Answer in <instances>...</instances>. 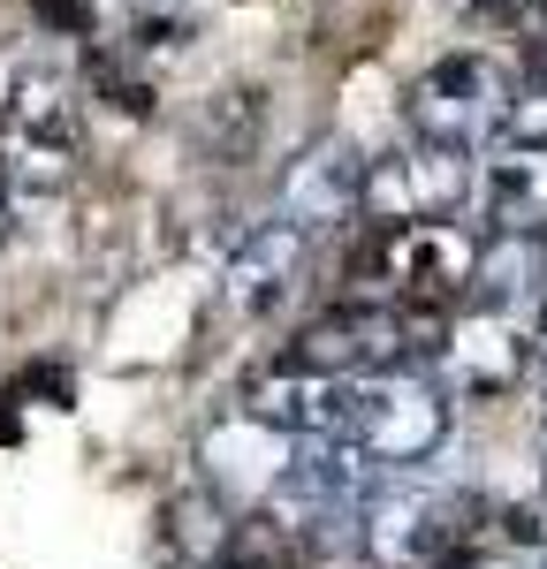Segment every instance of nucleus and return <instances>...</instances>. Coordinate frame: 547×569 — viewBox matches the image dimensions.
<instances>
[{
  "label": "nucleus",
  "instance_id": "obj_22",
  "mask_svg": "<svg viewBox=\"0 0 547 569\" xmlns=\"http://www.w3.org/2000/svg\"><path fill=\"white\" fill-rule=\"evenodd\" d=\"M533 372H540V395H547V342H540V365H533Z\"/></svg>",
  "mask_w": 547,
  "mask_h": 569
},
{
  "label": "nucleus",
  "instance_id": "obj_18",
  "mask_svg": "<svg viewBox=\"0 0 547 569\" xmlns=\"http://www.w3.org/2000/svg\"><path fill=\"white\" fill-rule=\"evenodd\" d=\"M31 16H39L46 31H69V39L91 31V8H84V0H31Z\"/></svg>",
  "mask_w": 547,
  "mask_h": 569
},
{
  "label": "nucleus",
  "instance_id": "obj_17",
  "mask_svg": "<svg viewBox=\"0 0 547 569\" xmlns=\"http://www.w3.org/2000/svg\"><path fill=\"white\" fill-rule=\"evenodd\" d=\"M501 531H509L517 547H547V501H517V509L501 517Z\"/></svg>",
  "mask_w": 547,
  "mask_h": 569
},
{
  "label": "nucleus",
  "instance_id": "obj_12",
  "mask_svg": "<svg viewBox=\"0 0 547 569\" xmlns=\"http://www.w3.org/2000/svg\"><path fill=\"white\" fill-rule=\"evenodd\" d=\"M471 289L487 311H517L547 297V228H495L479 243V266H471Z\"/></svg>",
  "mask_w": 547,
  "mask_h": 569
},
{
  "label": "nucleus",
  "instance_id": "obj_6",
  "mask_svg": "<svg viewBox=\"0 0 547 569\" xmlns=\"http://www.w3.org/2000/svg\"><path fill=\"white\" fill-rule=\"evenodd\" d=\"M471 198H479V176H471V152H456V144L410 137L404 152L365 160V213L372 220H456Z\"/></svg>",
  "mask_w": 547,
  "mask_h": 569
},
{
  "label": "nucleus",
  "instance_id": "obj_13",
  "mask_svg": "<svg viewBox=\"0 0 547 569\" xmlns=\"http://www.w3.org/2000/svg\"><path fill=\"white\" fill-rule=\"evenodd\" d=\"M479 213L487 228H547V144H501L479 176Z\"/></svg>",
  "mask_w": 547,
  "mask_h": 569
},
{
  "label": "nucleus",
  "instance_id": "obj_20",
  "mask_svg": "<svg viewBox=\"0 0 547 569\" xmlns=\"http://www.w3.org/2000/svg\"><path fill=\"white\" fill-rule=\"evenodd\" d=\"M8 213H16V182H8V160H0V228H8Z\"/></svg>",
  "mask_w": 547,
  "mask_h": 569
},
{
  "label": "nucleus",
  "instance_id": "obj_21",
  "mask_svg": "<svg viewBox=\"0 0 547 569\" xmlns=\"http://www.w3.org/2000/svg\"><path fill=\"white\" fill-rule=\"evenodd\" d=\"M441 569H495V562H471V555H456V562H441Z\"/></svg>",
  "mask_w": 547,
  "mask_h": 569
},
{
  "label": "nucleus",
  "instance_id": "obj_24",
  "mask_svg": "<svg viewBox=\"0 0 547 569\" xmlns=\"http://www.w3.org/2000/svg\"><path fill=\"white\" fill-rule=\"evenodd\" d=\"M540 569H547V562H540Z\"/></svg>",
  "mask_w": 547,
  "mask_h": 569
},
{
  "label": "nucleus",
  "instance_id": "obj_23",
  "mask_svg": "<svg viewBox=\"0 0 547 569\" xmlns=\"http://www.w3.org/2000/svg\"><path fill=\"white\" fill-rule=\"evenodd\" d=\"M540 479H547V426H540Z\"/></svg>",
  "mask_w": 547,
  "mask_h": 569
},
{
  "label": "nucleus",
  "instance_id": "obj_8",
  "mask_svg": "<svg viewBox=\"0 0 547 569\" xmlns=\"http://www.w3.org/2000/svg\"><path fill=\"white\" fill-rule=\"evenodd\" d=\"M305 266H312V236L297 228V220H259L221 266V311L228 319H267L297 297V281H305Z\"/></svg>",
  "mask_w": 547,
  "mask_h": 569
},
{
  "label": "nucleus",
  "instance_id": "obj_7",
  "mask_svg": "<svg viewBox=\"0 0 547 569\" xmlns=\"http://www.w3.org/2000/svg\"><path fill=\"white\" fill-rule=\"evenodd\" d=\"M281 220H297L305 236H335L365 213V152L342 144V137H312L289 168H281V190H274Z\"/></svg>",
  "mask_w": 547,
  "mask_h": 569
},
{
  "label": "nucleus",
  "instance_id": "obj_16",
  "mask_svg": "<svg viewBox=\"0 0 547 569\" xmlns=\"http://www.w3.org/2000/svg\"><path fill=\"white\" fill-rule=\"evenodd\" d=\"M509 137H525V144H547V69L533 84L517 91V107H509Z\"/></svg>",
  "mask_w": 547,
  "mask_h": 569
},
{
  "label": "nucleus",
  "instance_id": "obj_1",
  "mask_svg": "<svg viewBox=\"0 0 547 569\" xmlns=\"http://www.w3.org/2000/svg\"><path fill=\"white\" fill-rule=\"evenodd\" d=\"M471 266H479V236H464L456 220H372V236L350 259V289L404 311H434L456 289H471Z\"/></svg>",
  "mask_w": 547,
  "mask_h": 569
},
{
  "label": "nucleus",
  "instance_id": "obj_19",
  "mask_svg": "<svg viewBox=\"0 0 547 569\" xmlns=\"http://www.w3.org/2000/svg\"><path fill=\"white\" fill-rule=\"evenodd\" d=\"M456 16H471V23H517L525 16V0H449Z\"/></svg>",
  "mask_w": 547,
  "mask_h": 569
},
{
  "label": "nucleus",
  "instance_id": "obj_5",
  "mask_svg": "<svg viewBox=\"0 0 547 569\" xmlns=\"http://www.w3.org/2000/svg\"><path fill=\"white\" fill-rule=\"evenodd\" d=\"M410 319L404 305H372V297H350V305L319 311L312 327L289 342L281 365H305V372H327V380H365V372H388V365H410Z\"/></svg>",
  "mask_w": 547,
  "mask_h": 569
},
{
  "label": "nucleus",
  "instance_id": "obj_10",
  "mask_svg": "<svg viewBox=\"0 0 547 569\" xmlns=\"http://www.w3.org/2000/svg\"><path fill=\"white\" fill-rule=\"evenodd\" d=\"M289 448H297L289 433H274L251 410H236V418H221L213 433L198 440V463H206V486L221 501H267L274 479L289 471Z\"/></svg>",
  "mask_w": 547,
  "mask_h": 569
},
{
  "label": "nucleus",
  "instance_id": "obj_9",
  "mask_svg": "<svg viewBox=\"0 0 547 569\" xmlns=\"http://www.w3.org/2000/svg\"><path fill=\"white\" fill-rule=\"evenodd\" d=\"M533 372V342L509 311H464L441 327V380L456 395H509Z\"/></svg>",
  "mask_w": 547,
  "mask_h": 569
},
{
  "label": "nucleus",
  "instance_id": "obj_2",
  "mask_svg": "<svg viewBox=\"0 0 547 569\" xmlns=\"http://www.w3.org/2000/svg\"><path fill=\"white\" fill-rule=\"evenodd\" d=\"M456 426L449 380L418 372V365H388V372H365L350 380V410H342V440H358L380 471H410L426 463Z\"/></svg>",
  "mask_w": 547,
  "mask_h": 569
},
{
  "label": "nucleus",
  "instance_id": "obj_3",
  "mask_svg": "<svg viewBox=\"0 0 547 569\" xmlns=\"http://www.w3.org/2000/svg\"><path fill=\"white\" fill-rule=\"evenodd\" d=\"M509 107H517V77L495 53H441L404 91L410 137L418 144H456V152H479V144L509 137Z\"/></svg>",
  "mask_w": 547,
  "mask_h": 569
},
{
  "label": "nucleus",
  "instance_id": "obj_15",
  "mask_svg": "<svg viewBox=\"0 0 547 569\" xmlns=\"http://www.w3.org/2000/svg\"><path fill=\"white\" fill-rule=\"evenodd\" d=\"M168 539H176V562L182 569H213L228 555V509H221V493H213V486H190V493H176V501H168Z\"/></svg>",
  "mask_w": 547,
  "mask_h": 569
},
{
  "label": "nucleus",
  "instance_id": "obj_11",
  "mask_svg": "<svg viewBox=\"0 0 547 569\" xmlns=\"http://www.w3.org/2000/svg\"><path fill=\"white\" fill-rule=\"evenodd\" d=\"M243 410L289 440H319V433H342L350 380H327V372H305V365H274L267 380L243 388Z\"/></svg>",
  "mask_w": 547,
  "mask_h": 569
},
{
  "label": "nucleus",
  "instance_id": "obj_4",
  "mask_svg": "<svg viewBox=\"0 0 547 569\" xmlns=\"http://www.w3.org/2000/svg\"><path fill=\"white\" fill-rule=\"evenodd\" d=\"M471 493H449V486H396V493H372L365 501V555L372 569H441L464 555L471 539Z\"/></svg>",
  "mask_w": 547,
  "mask_h": 569
},
{
  "label": "nucleus",
  "instance_id": "obj_14",
  "mask_svg": "<svg viewBox=\"0 0 547 569\" xmlns=\"http://www.w3.org/2000/svg\"><path fill=\"white\" fill-rule=\"evenodd\" d=\"M259 137H267V91L236 84V91H213V99L198 107V152H206L213 168H243V160L259 152Z\"/></svg>",
  "mask_w": 547,
  "mask_h": 569
}]
</instances>
